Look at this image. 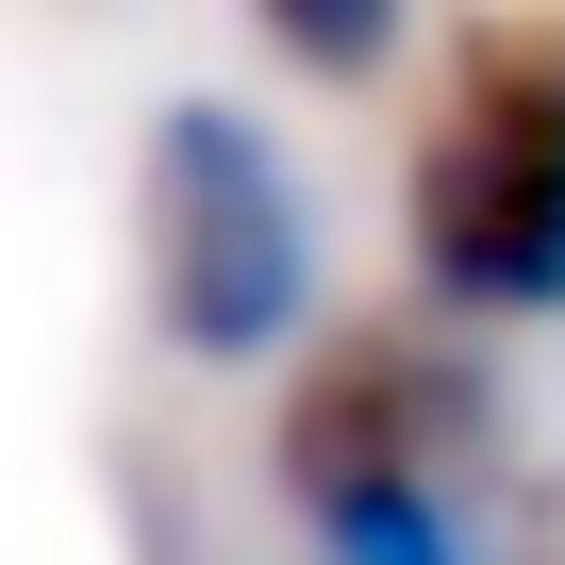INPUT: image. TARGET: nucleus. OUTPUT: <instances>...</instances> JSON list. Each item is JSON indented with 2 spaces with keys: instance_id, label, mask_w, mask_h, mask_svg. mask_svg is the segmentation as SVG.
I'll return each instance as SVG.
<instances>
[{
  "instance_id": "f257e3e1",
  "label": "nucleus",
  "mask_w": 565,
  "mask_h": 565,
  "mask_svg": "<svg viewBox=\"0 0 565 565\" xmlns=\"http://www.w3.org/2000/svg\"><path fill=\"white\" fill-rule=\"evenodd\" d=\"M399 249L449 317H565V0L449 34L399 167Z\"/></svg>"
},
{
  "instance_id": "f03ea898",
  "label": "nucleus",
  "mask_w": 565,
  "mask_h": 565,
  "mask_svg": "<svg viewBox=\"0 0 565 565\" xmlns=\"http://www.w3.org/2000/svg\"><path fill=\"white\" fill-rule=\"evenodd\" d=\"M134 183H150V317H167V350H200V366L300 350L317 200H300V167H282V134L249 100H167Z\"/></svg>"
},
{
  "instance_id": "7ed1b4c3",
  "label": "nucleus",
  "mask_w": 565,
  "mask_h": 565,
  "mask_svg": "<svg viewBox=\"0 0 565 565\" xmlns=\"http://www.w3.org/2000/svg\"><path fill=\"white\" fill-rule=\"evenodd\" d=\"M466 449H482V366H466L449 333H399V317L317 333L300 383H282V416H266V466H282V499H300V515H333V499H399V482L449 499Z\"/></svg>"
},
{
  "instance_id": "20e7f679",
  "label": "nucleus",
  "mask_w": 565,
  "mask_h": 565,
  "mask_svg": "<svg viewBox=\"0 0 565 565\" xmlns=\"http://www.w3.org/2000/svg\"><path fill=\"white\" fill-rule=\"evenodd\" d=\"M317 548H333V565H482V548H466V515H449L433 482H399V499H333V515H317Z\"/></svg>"
},
{
  "instance_id": "39448f33",
  "label": "nucleus",
  "mask_w": 565,
  "mask_h": 565,
  "mask_svg": "<svg viewBox=\"0 0 565 565\" xmlns=\"http://www.w3.org/2000/svg\"><path fill=\"white\" fill-rule=\"evenodd\" d=\"M249 18H266V51H300L317 84H366V67L399 51V18H416V0H249Z\"/></svg>"
}]
</instances>
